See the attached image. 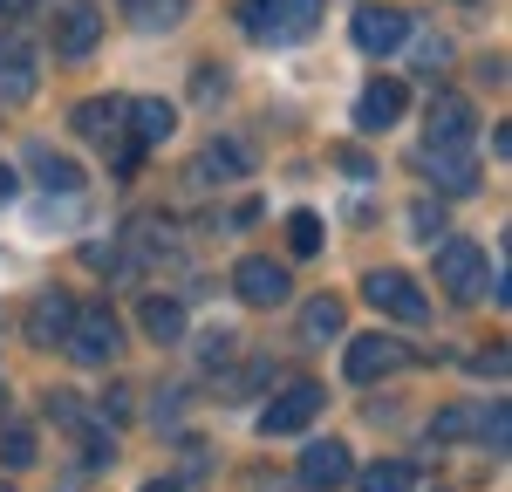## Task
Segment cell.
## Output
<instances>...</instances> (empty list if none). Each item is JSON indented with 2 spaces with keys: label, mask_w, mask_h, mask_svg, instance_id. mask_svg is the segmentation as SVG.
<instances>
[{
  "label": "cell",
  "mask_w": 512,
  "mask_h": 492,
  "mask_svg": "<svg viewBox=\"0 0 512 492\" xmlns=\"http://www.w3.org/2000/svg\"><path fill=\"white\" fill-rule=\"evenodd\" d=\"M239 21L267 48H294L321 28V0H239Z\"/></svg>",
  "instance_id": "1"
},
{
  "label": "cell",
  "mask_w": 512,
  "mask_h": 492,
  "mask_svg": "<svg viewBox=\"0 0 512 492\" xmlns=\"http://www.w3.org/2000/svg\"><path fill=\"white\" fill-rule=\"evenodd\" d=\"M62 349H69V363H82V369H110L123 356L117 308H110V301H89V308H82L76 301V322H69V335H62Z\"/></svg>",
  "instance_id": "2"
},
{
  "label": "cell",
  "mask_w": 512,
  "mask_h": 492,
  "mask_svg": "<svg viewBox=\"0 0 512 492\" xmlns=\"http://www.w3.org/2000/svg\"><path fill=\"white\" fill-rule=\"evenodd\" d=\"M76 137L82 144H96V151H110V158H137L130 151V96H89V103H76Z\"/></svg>",
  "instance_id": "3"
},
{
  "label": "cell",
  "mask_w": 512,
  "mask_h": 492,
  "mask_svg": "<svg viewBox=\"0 0 512 492\" xmlns=\"http://www.w3.org/2000/svg\"><path fill=\"white\" fill-rule=\"evenodd\" d=\"M362 301L376 308V315H396V322H431V301H424V287L410 281L403 267H369L362 274Z\"/></svg>",
  "instance_id": "4"
},
{
  "label": "cell",
  "mask_w": 512,
  "mask_h": 492,
  "mask_svg": "<svg viewBox=\"0 0 512 492\" xmlns=\"http://www.w3.org/2000/svg\"><path fill=\"white\" fill-rule=\"evenodd\" d=\"M437 281H444L451 301H485V294H492L485 246H478V240H444V246H437Z\"/></svg>",
  "instance_id": "5"
},
{
  "label": "cell",
  "mask_w": 512,
  "mask_h": 492,
  "mask_svg": "<svg viewBox=\"0 0 512 492\" xmlns=\"http://www.w3.org/2000/svg\"><path fill=\"white\" fill-rule=\"evenodd\" d=\"M321 404H328V390L308 383V376H294L274 404L260 410V438H294V431H308V424L321 417Z\"/></svg>",
  "instance_id": "6"
},
{
  "label": "cell",
  "mask_w": 512,
  "mask_h": 492,
  "mask_svg": "<svg viewBox=\"0 0 512 492\" xmlns=\"http://www.w3.org/2000/svg\"><path fill=\"white\" fill-rule=\"evenodd\" d=\"M349 41L362 48V55H390V48H403V41H410V14H403V7H390V0H369V7H355Z\"/></svg>",
  "instance_id": "7"
},
{
  "label": "cell",
  "mask_w": 512,
  "mask_h": 492,
  "mask_svg": "<svg viewBox=\"0 0 512 492\" xmlns=\"http://www.w3.org/2000/svg\"><path fill=\"white\" fill-rule=\"evenodd\" d=\"M417 164H424V178H431V185H444L451 199L478 192V158H472V144H424V151H417Z\"/></svg>",
  "instance_id": "8"
},
{
  "label": "cell",
  "mask_w": 512,
  "mask_h": 492,
  "mask_svg": "<svg viewBox=\"0 0 512 492\" xmlns=\"http://www.w3.org/2000/svg\"><path fill=\"white\" fill-rule=\"evenodd\" d=\"M403 363H410V349H403L396 335H355L349 356H342L349 383H383V376H396Z\"/></svg>",
  "instance_id": "9"
},
{
  "label": "cell",
  "mask_w": 512,
  "mask_h": 492,
  "mask_svg": "<svg viewBox=\"0 0 512 492\" xmlns=\"http://www.w3.org/2000/svg\"><path fill=\"white\" fill-rule=\"evenodd\" d=\"M233 294L246 301V308H280V301L294 294V281H287L280 260H260V253H253V260H239V267H233Z\"/></svg>",
  "instance_id": "10"
},
{
  "label": "cell",
  "mask_w": 512,
  "mask_h": 492,
  "mask_svg": "<svg viewBox=\"0 0 512 492\" xmlns=\"http://www.w3.org/2000/svg\"><path fill=\"white\" fill-rule=\"evenodd\" d=\"M96 41H103V14H96L89 0H62V7H55V48H62L69 62H82Z\"/></svg>",
  "instance_id": "11"
},
{
  "label": "cell",
  "mask_w": 512,
  "mask_h": 492,
  "mask_svg": "<svg viewBox=\"0 0 512 492\" xmlns=\"http://www.w3.org/2000/svg\"><path fill=\"white\" fill-rule=\"evenodd\" d=\"M35 69H41L35 41L0 35V103H28L35 96Z\"/></svg>",
  "instance_id": "12"
},
{
  "label": "cell",
  "mask_w": 512,
  "mask_h": 492,
  "mask_svg": "<svg viewBox=\"0 0 512 492\" xmlns=\"http://www.w3.org/2000/svg\"><path fill=\"white\" fill-rule=\"evenodd\" d=\"M69 322H76V294L48 287V294H35V308H28V342H35V349H62Z\"/></svg>",
  "instance_id": "13"
},
{
  "label": "cell",
  "mask_w": 512,
  "mask_h": 492,
  "mask_svg": "<svg viewBox=\"0 0 512 492\" xmlns=\"http://www.w3.org/2000/svg\"><path fill=\"white\" fill-rule=\"evenodd\" d=\"M424 130H431L424 144H472L478 117H472V103H465V96H451V89H444V96H431V110H424Z\"/></svg>",
  "instance_id": "14"
},
{
  "label": "cell",
  "mask_w": 512,
  "mask_h": 492,
  "mask_svg": "<svg viewBox=\"0 0 512 492\" xmlns=\"http://www.w3.org/2000/svg\"><path fill=\"white\" fill-rule=\"evenodd\" d=\"M342 479H349V445L342 438H321V445L301 451V486L308 492H335Z\"/></svg>",
  "instance_id": "15"
},
{
  "label": "cell",
  "mask_w": 512,
  "mask_h": 492,
  "mask_svg": "<svg viewBox=\"0 0 512 492\" xmlns=\"http://www.w3.org/2000/svg\"><path fill=\"white\" fill-rule=\"evenodd\" d=\"M396 117H403V82L396 76H376L355 96V130H390Z\"/></svg>",
  "instance_id": "16"
},
{
  "label": "cell",
  "mask_w": 512,
  "mask_h": 492,
  "mask_svg": "<svg viewBox=\"0 0 512 492\" xmlns=\"http://www.w3.org/2000/svg\"><path fill=\"white\" fill-rule=\"evenodd\" d=\"M171 130H178V110H171L164 96H144V103H130V151H158Z\"/></svg>",
  "instance_id": "17"
},
{
  "label": "cell",
  "mask_w": 512,
  "mask_h": 492,
  "mask_svg": "<svg viewBox=\"0 0 512 492\" xmlns=\"http://www.w3.org/2000/svg\"><path fill=\"white\" fill-rule=\"evenodd\" d=\"M28 171H35L48 192H62V199H69V192H82V164L62 158V151H48V144H28Z\"/></svg>",
  "instance_id": "18"
},
{
  "label": "cell",
  "mask_w": 512,
  "mask_h": 492,
  "mask_svg": "<svg viewBox=\"0 0 512 492\" xmlns=\"http://www.w3.org/2000/svg\"><path fill=\"white\" fill-rule=\"evenodd\" d=\"M185 14H192V0H123V21L144 35H171Z\"/></svg>",
  "instance_id": "19"
},
{
  "label": "cell",
  "mask_w": 512,
  "mask_h": 492,
  "mask_svg": "<svg viewBox=\"0 0 512 492\" xmlns=\"http://www.w3.org/2000/svg\"><path fill=\"white\" fill-rule=\"evenodd\" d=\"M144 335L151 342H178L185 335V301L178 294H144Z\"/></svg>",
  "instance_id": "20"
},
{
  "label": "cell",
  "mask_w": 512,
  "mask_h": 492,
  "mask_svg": "<svg viewBox=\"0 0 512 492\" xmlns=\"http://www.w3.org/2000/svg\"><path fill=\"white\" fill-rule=\"evenodd\" d=\"M253 171V151L239 144V137H219L205 158H198V178H246Z\"/></svg>",
  "instance_id": "21"
},
{
  "label": "cell",
  "mask_w": 512,
  "mask_h": 492,
  "mask_svg": "<svg viewBox=\"0 0 512 492\" xmlns=\"http://www.w3.org/2000/svg\"><path fill=\"white\" fill-rule=\"evenodd\" d=\"M362 492H417V465L410 458H376L362 472Z\"/></svg>",
  "instance_id": "22"
},
{
  "label": "cell",
  "mask_w": 512,
  "mask_h": 492,
  "mask_svg": "<svg viewBox=\"0 0 512 492\" xmlns=\"http://www.w3.org/2000/svg\"><path fill=\"white\" fill-rule=\"evenodd\" d=\"M301 335H308V342H328V335H342V301H335V294H315V301L301 308Z\"/></svg>",
  "instance_id": "23"
},
{
  "label": "cell",
  "mask_w": 512,
  "mask_h": 492,
  "mask_svg": "<svg viewBox=\"0 0 512 492\" xmlns=\"http://www.w3.org/2000/svg\"><path fill=\"white\" fill-rule=\"evenodd\" d=\"M478 438H485V451H492V458H506V451H512V410H506V404H485V417H478Z\"/></svg>",
  "instance_id": "24"
},
{
  "label": "cell",
  "mask_w": 512,
  "mask_h": 492,
  "mask_svg": "<svg viewBox=\"0 0 512 492\" xmlns=\"http://www.w3.org/2000/svg\"><path fill=\"white\" fill-rule=\"evenodd\" d=\"M0 465H35V431L28 424H0Z\"/></svg>",
  "instance_id": "25"
},
{
  "label": "cell",
  "mask_w": 512,
  "mask_h": 492,
  "mask_svg": "<svg viewBox=\"0 0 512 492\" xmlns=\"http://www.w3.org/2000/svg\"><path fill=\"white\" fill-rule=\"evenodd\" d=\"M321 240H328V233H321L315 212H294V219H287V246H294V253H321Z\"/></svg>",
  "instance_id": "26"
},
{
  "label": "cell",
  "mask_w": 512,
  "mask_h": 492,
  "mask_svg": "<svg viewBox=\"0 0 512 492\" xmlns=\"http://www.w3.org/2000/svg\"><path fill=\"white\" fill-rule=\"evenodd\" d=\"M192 96H198V103L226 96V69H219V62H198V69H192Z\"/></svg>",
  "instance_id": "27"
},
{
  "label": "cell",
  "mask_w": 512,
  "mask_h": 492,
  "mask_svg": "<svg viewBox=\"0 0 512 492\" xmlns=\"http://www.w3.org/2000/svg\"><path fill=\"white\" fill-rule=\"evenodd\" d=\"M48 417H55L62 431H82V424H89V417H82V397H69V390H55V397H48Z\"/></svg>",
  "instance_id": "28"
},
{
  "label": "cell",
  "mask_w": 512,
  "mask_h": 492,
  "mask_svg": "<svg viewBox=\"0 0 512 492\" xmlns=\"http://www.w3.org/2000/svg\"><path fill=\"white\" fill-rule=\"evenodd\" d=\"M465 431H472V410H444L431 424V438H465Z\"/></svg>",
  "instance_id": "29"
},
{
  "label": "cell",
  "mask_w": 512,
  "mask_h": 492,
  "mask_svg": "<svg viewBox=\"0 0 512 492\" xmlns=\"http://www.w3.org/2000/svg\"><path fill=\"white\" fill-rule=\"evenodd\" d=\"M410 219H417V233H424V240H444V212H437L431 199L417 205V212H410Z\"/></svg>",
  "instance_id": "30"
},
{
  "label": "cell",
  "mask_w": 512,
  "mask_h": 492,
  "mask_svg": "<svg viewBox=\"0 0 512 492\" xmlns=\"http://www.w3.org/2000/svg\"><path fill=\"white\" fill-rule=\"evenodd\" d=\"M41 0H0V21H21V14H35Z\"/></svg>",
  "instance_id": "31"
},
{
  "label": "cell",
  "mask_w": 512,
  "mask_h": 492,
  "mask_svg": "<svg viewBox=\"0 0 512 492\" xmlns=\"http://www.w3.org/2000/svg\"><path fill=\"white\" fill-rule=\"evenodd\" d=\"M14 192H21V178H14V171H7V164H0V205L14 199Z\"/></svg>",
  "instance_id": "32"
},
{
  "label": "cell",
  "mask_w": 512,
  "mask_h": 492,
  "mask_svg": "<svg viewBox=\"0 0 512 492\" xmlns=\"http://www.w3.org/2000/svg\"><path fill=\"white\" fill-rule=\"evenodd\" d=\"M144 492H178V479H151V486H144Z\"/></svg>",
  "instance_id": "33"
},
{
  "label": "cell",
  "mask_w": 512,
  "mask_h": 492,
  "mask_svg": "<svg viewBox=\"0 0 512 492\" xmlns=\"http://www.w3.org/2000/svg\"><path fill=\"white\" fill-rule=\"evenodd\" d=\"M0 404H7V383H0Z\"/></svg>",
  "instance_id": "34"
},
{
  "label": "cell",
  "mask_w": 512,
  "mask_h": 492,
  "mask_svg": "<svg viewBox=\"0 0 512 492\" xmlns=\"http://www.w3.org/2000/svg\"><path fill=\"white\" fill-rule=\"evenodd\" d=\"M0 492H14V486H0Z\"/></svg>",
  "instance_id": "35"
},
{
  "label": "cell",
  "mask_w": 512,
  "mask_h": 492,
  "mask_svg": "<svg viewBox=\"0 0 512 492\" xmlns=\"http://www.w3.org/2000/svg\"><path fill=\"white\" fill-rule=\"evenodd\" d=\"M465 7H472V0H465Z\"/></svg>",
  "instance_id": "36"
}]
</instances>
